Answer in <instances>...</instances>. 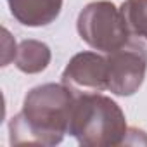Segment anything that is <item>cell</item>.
Here are the masks:
<instances>
[{
	"mask_svg": "<svg viewBox=\"0 0 147 147\" xmlns=\"http://www.w3.org/2000/svg\"><path fill=\"white\" fill-rule=\"evenodd\" d=\"M76 92L61 83H43L31 88L23 109L9 123V140L12 145H57L69 133Z\"/></svg>",
	"mask_w": 147,
	"mask_h": 147,
	"instance_id": "1",
	"label": "cell"
},
{
	"mask_svg": "<svg viewBox=\"0 0 147 147\" xmlns=\"http://www.w3.org/2000/svg\"><path fill=\"white\" fill-rule=\"evenodd\" d=\"M69 135L82 147H116L126 144L130 128L116 100L102 94H78Z\"/></svg>",
	"mask_w": 147,
	"mask_h": 147,
	"instance_id": "2",
	"label": "cell"
},
{
	"mask_svg": "<svg viewBox=\"0 0 147 147\" xmlns=\"http://www.w3.org/2000/svg\"><path fill=\"white\" fill-rule=\"evenodd\" d=\"M76 30L88 47L102 54H111L121 49L131 38L121 9L109 0H95L87 4L78 14Z\"/></svg>",
	"mask_w": 147,
	"mask_h": 147,
	"instance_id": "3",
	"label": "cell"
},
{
	"mask_svg": "<svg viewBox=\"0 0 147 147\" xmlns=\"http://www.w3.org/2000/svg\"><path fill=\"white\" fill-rule=\"evenodd\" d=\"M107 90L119 97H130L144 83L147 73V45L130 38L121 49L106 54Z\"/></svg>",
	"mask_w": 147,
	"mask_h": 147,
	"instance_id": "4",
	"label": "cell"
},
{
	"mask_svg": "<svg viewBox=\"0 0 147 147\" xmlns=\"http://www.w3.org/2000/svg\"><path fill=\"white\" fill-rule=\"evenodd\" d=\"M61 82L76 94L107 90V57L92 50L73 55L61 75Z\"/></svg>",
	"mask_w": 147,
	"mask_h": 147,
	"instance_id": "5",
	"label": "cell"
},
{
	"mask_svg": "<svg viewBox=\"0 0 147 147\" xmlns=\"http://www.w3.org/2000/svg\"><path fill=\"white\" fill-rule=\"evenodd\" d=\"M11 14L18 23L42 28L54 23L62 9V0H7Z\"/></svg>",
	"mask_w": 147,
	"mask_h": 147,
	"instance_id": "6",
	"label": "cell"
},
{
	"mask_svg": "<svg viewBox=\"0 0 147 147\" xmlns=\"http://www.w3.org/2000/svg\"><path fill=\"white\" fill-rule=\"evenodd\" d=\"M52 52L47 43L40 40H23L18 47L14 64L26 75H38L50 64Z\"/></svg>",
	"mask_w": 147,
	"mask_h": 147,
	"instance_id": "7",
	"label": "cell"
},
{
	"mask_svg": "<svg viewBox=\"0 0 147 147\" xmlns=\"http://www.w3.org/2000/svg\"><path fill=\"white\" fill-rule=\"evenodd\" d=\"M121 12L133 36L147 40V0H125Z\"/></svg>",
	"mask_w": 147,
	"mask_h": 147,
	"instance_id": "8",
	"label": "cell"
}]
</instances>
